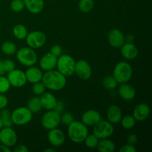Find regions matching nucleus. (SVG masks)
I'll use <instances>...</instances> for the list:
<instances>
[{
	"mask_svg": "<svg viewBox=\"0 0 152 152\" xmlns=\"http://www.w3.org/2000/svg\"><path fill=\"white\" fill-rule=\"evenodd\" d=\"M63 108H64L63 102H60V101H57L56 106H55V108H53V110H55V111H57L58 113H59V114H60V113L62 112V110H63Z\"/></svg>",
	"mask_w": 152,
	"mask_h": 152,
	"instance_id": "43",
	"label": "nucleus"
},
{
	"mask_svg": "<svg viewBox=\"0 0 152 152\" xmlns=\"http://www.w3.org/2000/svg\"><path fill=\"white\" fill-rule=\"evenodd\" d=\"M98 142H99V139L94 134H88V136L86 137L84 140L86 145L89 148H96Z\"/></svg>",
	"mask_w": 152,
	"mask_h": 152,
	"instance_id": "32",
	"label": "nucleus"
},
{
	"mask_svg": "<svg viewBox=\"0 0 152 152\" xmlns=\"http://www.w3.org/2000/svg\"><path fill=\"white\" fill-rule=\"evenodd\" d=\"M150 114V108L146 103H140L136 106L133 111V117L135 120L144 121Z\"/></svg>",
	"mask_w": 152,
	"mask_h": 152,
	"instance_id": "17",
	"label": "nucleus"
},
{
	"mask_svg": "<svg viewBox=\"0 0 152 152\" xmlns=\"http://www.w3.org/2000/svg\"><path fill=\"white\" fill-rule=\"evenodd\" d=\"M3 68L5 72H10L16 68V64L11 59H5L2 61Z\"/></svg>",
	"mask_w": 152,
	"mask_h": 152,
	"instance_id": "37",
	"label": "nucleus"
},
{
	"mask_svg": "<svg viewBox=\"0 0 152 152\" xmlns=\"http://www.w3.org/2000/svg\"><path fill=\"white\" fill-rule=\"evenodd\" d=\"M45 86H44V84H43L42 83L38 82V83H34L32 91L35 94L42 95L45 91Z\"/></svg>",
	"mask_w": 152,
	"mask_h": 152,
	"instance_id": "35",
	"label": "nucleus"
},
{
	"mask_svg": "<svg viewBox=\"0 0 152 152\" xmlns=\"http://www.w3.org/2000/svg\"><path fill=\"white\" fill-rule=\"evenodd\" d=\"M25 77H26L27 82L31 83H36L42 81L43 74L39 68L37 67H29L28 70L25 71Z\"/></svg>",
	"mask_w": 152,
	"mask_h": 152,
	"instance_id": "21",
	"label": "nucleus"
},
{
	"mask_svg": "<svg viewBox=\"0 0 152 152\" xmlns=\"http://www.w3.org/2000/svg\"><path fill=\"white\" fill-rule=\"evenodd\" d=\"M133 40H134V37L132 35L129 34V35H127L126 37H125V41H126L127 42H132Z\"/></svg>",
	"mask_w": 152,
	"mask_h": 152,
	"instance_id": "45",
	"label": "nucleus"
},
{
	"mask_svg": "<svg viewBox=\"0 0 152 152\" xmlns=\"http://www.w3.org/2000/svg\"><path fill=\"white\" fill-rule=\"evenodd\" d=\"M5 73L4 71V68H3V63H2V61L0 60V76L3 75V74Z\"/></svg>",
	"mask_w": 152,
	"mask_h": 152,
	"instance_id": "46",
	"label": "nucleus"
},
{
	"mask_svg": "<svg viewBox=\"0 0 152 152\" xmlns=\"http://www.w3.org/2000/svg\"><path fill=\"white\" fill-rule=\"evenodd\" d=\"M42 83L46 88L52 91H60L66 85V77L61 74L59 71L50 70L43 74Z\"/></svg>",
	"mask_w": 152,
	"mask_h": 152,
	"instance_id": "1",
	"label": "nucleus"
},
{
	"mask_svg": "<svg viewBox=\"0 0 152 152\" xmlns=\"http://www.w3.org/2000/svg\"><path fill=\"white\" fill-rule=\"evenodd\" d=\"M120 152H136L137 149L135 148V147L133 145H131V144H126V145H123L121 148H120Z\"/></svg>",
	"mask_w": 152,
	"mask_h": 152,
	"instance_id": "38",
	"label": "nucleus"
},
{
	"mask_svg": "<svg viewBox=\"0 0 152 152\" xmlns=\"http://www.w3.org/2000/svg\"><path fill=\"white\" fill-rule=\"evenodd\" d=\"M74 120V115L71 113L66 112L64 113L62 116H60V122H62L65 126H69Z\"/></svg>",
	"mask_w": 152,
	"mask_h": 152,
	"instance_id": "36",
	"label": "nucleus"
},
{
	"mask_svg": "<svg viewBox=\"0 0 152 152\" xmlns=\"http://www.w3.org/2000/svg\"><path fill=\"white\" fill-rule=\"evenodd\" d=\"M25 7V3L23 0H12L10 3V8L16 13L22 11Z\"/></svg>",
	"mask_w": 152,
	"mask_h": 152,
	"instance_id": "33",
	"label": "nucleus"
},
{
	"mask_svg": "<svg viewBox=\"0 0 152 152\" xmlns=\"http://www.w3.org/2000/svg\"><path fill=\"white\" fill-rule=\"evenodd\" d=\"M49 131L50 132L48 135L49 142L54 147L61 146L65 140V134L63 133V132L56 128Z\"/></svg>",
	"mask_w": 152,
	"mask_h": 152,
	"instance_id": "14",
	"label": "nucleus"
},
{
	"mask_svg": "<svg viewBox=\"0 0 152 152\" xmlns=\"http://www.w3.org/2000/svg\"><path fill=\"white\" fill-rule=\"evenodd\" d=\"M96 148L100 152H114L115 150V145L111 140L105 138L99 140Z\"/></svg>",
	"mask_w": 152,
	"mask_h": 152,
	"instance_id": "24",
	"label": "nucleus"
},
{
	"mask_svg": "<svg viewBox=\"0 0 152 152\" xmlns=\"http://www.w3.org/2000/svg\"><path fill=\"white\" fill-rule=\"evenodd\" d=\"M25 39H26V43L30 48L33 49H37L42 47L45 44L46 36L42 31H35L28 33Z\"/></svg>",
	"mask_w": 152,
	"mask_h": 152,
	"instance_id": "9",
	"label": "nucleus"
},
{
	"mask_svg": "<svg viewBox=\"0 0 152 152\" xmlns=\"http://www.w3.org/2000/svg\"><path fill=\"white\" fill-rule=\"evenodd\" d=\"M118 94L120 97L124 100H132L136 96V91L134 88L129 84L123 83L118 89Z\"/></svg>",
	"mask_w": 152,
	"mask_h": 152,
	"instance_id": "19",
	"label": "nucleus"
},
{
	"mask_svg": "<svg viewBox=\"0 0 152 152\" xmlns=\"http://www.w3.org/2000/svg\"><path fill=\"white\" fill-rule=\"evenodd\" d=\"M77 77L81 80H87L91 77L92 70L91 67L87 61L84 59L79 60L75 64V71Z\"/></svg>",
	"mask_w": 152,
	"mask_h": 152,
	"instance_id": "12",
	"label": "nucleus"
},
{
	"mask_svg": "<svg viewBox=\"0 0 152 152\" xmlns=\"http://www.w3.org/2000/svg\"><path fill=\"white\" fill-rule=\"evenodd\" d=\"M102 120L101 115L96 110H88L82 116V122L86 126H93Z\"/></svg>",
	"mask_w": 152,
	"mask_h": 152,
	"instance_id": "16",
	"label": "nucleus"
},
{
	"mask_svg": "<svg viewBox=\"0 0 152 152\" xmlns=\"http://www.w3.org/2000/svg\"><path fill=\"white\" fill-rule=\"evenodd\" d=\"M16 58L22 65L26 67L34 66L37 62V53L30 47H24L17 50Z\"/></svg>",
	"mask_w": 152,
	"mask_h": 152,
	"instance_id": "5",
	"label": "nucleus"
},
{
	"mask_svg": "<svg viewBox=\"0 0 152 152\" xmlns=\"http://www.w3.org/2000/svg\"><path fill=\"white\" fill-rule=\"evenodd\" d=\"M94 134L99 140L105 139L111 137L114 133V127L108 121L101 120L94 126Z\"/></svg>",
	"mask_w": 152,
	"mask_h": 152,
	"instance_id": "7",
	"label": "nucleus"
},
{
	"mask_svg": "<svg viewBox=\"0 0 152 152\" xmlns=\"http://www.w3.org/2000/svg\"><path fill=\"white\" fill-rule=\"evenodd\" d=\"M132 68L130 64L126 62H120L115 65L113 71V77L117 83H127L132 79Z\"/></svg>",
	"mask_w": 152,
	"mask_h": 152,
	"instance_id": "3",
	"label": "nucleus"
},
{
	"mask_svg": "<svg viewBox=\"0 0 152 152\" xmlns=\"http://www.w3.org/2000/svg\"><path fill=\"white\" fill-rule=\"evenodd\" d=\"M13 36L16 37V39L19 40L25 39L26 38L27 35H28V30H27L26 27L21 24H18V25H15L13 28Z\"/></svg>",
	"mask_w": 152,
	"mask_h": 152,
	"instance_id": "25",
	"label": "nucleus"
},
{
	"mask_svg": "<svg viewBox=\"0 0 152 152\" xmlns=\"http://www.w3.org/2000/svg\"><path fill=\"white\" fill-rule=\"evenodd\" d=\"M25 7L33 14L41 13L44 8V0H23Z\"/></svg>",
	"mask_w": 152,
	"mask_h": 152,
	"instance_id": "22",
	"label": "nucleus"
},
{
	"mask_svg": "<svg viewBox=\"0 0 152 152\" xmlns=\"http://www.w3.org/2000/svg\"><path fill=\"white\" fill-rule=\"evenodd\" d=\"M68 137L73 142L81 143L84 142L85 139L88 134L87 126L80 121H74L68 126Z\"/></svg>",
	"mask_w": 152,
	"mask_h": 152,
	"instance_id": "2",
	"label": "nucleus"
},
{
	"mask_svg": "<svg viewBox=\"0 0 152 152\" xmlns=\"http://www.w3.org/2000/svg\"><path fill=\"white\" fill-rule=\"evenodd\" d=\"M42 126L47 130L57 128L60 123V114L55 110H48L42 117Z\"/></svg>",
	"mask_w": 152,
	"mask_h": 152,
	"instance_id": "8",
	"label": "nucleus"
},
{
	"mask_svg": "<svg viewBox=\"0 0 152 152\" xmlns=\"http://www.w3.org/2000/svg\"><path fill=\"white\" fill-rule=\"evenodd\" d=\"M121 54L126 59L133 60L137 56L138 50L132 42L124 43L121 46Z\"/></svg>",
	"mask_w": 152,
	"mask_h": 152,
	"instance_id": "18",
	"label": "nucleus"
},
{
	"mask_svg": "<svg viewBox=\"0 0 152 152\" xmlns=\"http://www.w3.org/2000/svg\"><path fill=\"white\" fill-rule=\"evenodd\" d=\"M0 142L8 147H12L17 142V134L11 127H3L0 130Z\"/></svg>",
	"mask_w": 152,
	"mask_h": 152,
	"instance_id": "10",
	"label": "nucleus"
},
{
	"mask_svg": "<svg viewBox=\"0 0 152 152\" xmlns=\"http://www.w3.org/2000/svg\"><path fill=\"white\" fill-rule=\"evenodd\" d=\"M40 101H41L42 106L43 108L46 110H52L55 108L56 105V98L54 95L51 93L45 92L43 93L40 96Z\"/></svg>",
	"mask_w": 152,
	"mask_h": 152,
	"instance_id": "23",
	"label": "nucleus"
},
{
	"mask_svg": "<svg viewBox=\"0 0 152 152\" xmlns=\"http://www.w3.org/2000/svg\"><path fill=\"white\" fill-rule=\"evenodd\" d=\"M27 108L32 113H38L39 111H41V109L42 108V106L41 101H40V97L34 96V97L31 98L28 101Z\"/></svg>",
	"mask_w": 152,
	"mask_h": 152,
	"instance_id": "26",
	"label": "nucleus"
},
{
	"mask_svg": "<svg viewBox=\"0 0 152 152\" xmlns=\"http://www.w3.org/2000/svg\"><path fill=\"white\" fill-rule=\"evenodd\" d=\"M94 6V0H80L78 4L79 9L83 13H88Z\"/></svg>",
	"mask_w": 152,
	"mask_h": 152,
	"instance_id": "29",
	"label": "nucleus"
},
{
	"mask_svg": "<svg viewBox=\"0 0 152 152\" xmlns=\"http://www.w3.org/2000/svg\"><path fill=\"white\" fill-rule=\"evenodd\" d=\"M102 86L104 88H105L106 89H114L117 86V82L116 81V80L114 79V77H111V76H108V77H105V78L102 80Z\"/></svg>",
	"mask_w": 152,
	"mask_h": 152,
	"instance_id": "31",
	"label": "nucleus"
},
{
	"mask_svg": "<svg viewBox=\"0 0 152 152\" xmlns=\"http://www.w3.org/2000/svg\"><path fill=\"white\" fill-rule=\"evenodd\" d=\"M120 121H121L122 126H123L125 129H127V130L133 129L135 126V125H136V120L134 118L133 116L131 115L125 116L123 118L122 117Z\"/></svg>",
	"mask_w": 152,
	"mask_h": 152,
	"instance_id": "30",
	"label": "nucleus"
},
{
	"mask_svg": "<svg viewBox=\"0 0 152 152\" xmlns=\"http://www.w3.org/2000/svg\"><path fill=\"white\" fill-rule=\"evenodd\" d=\"M0 118L2 120L4 127H12L13 123L11 120V113L8 109L5 108L1 109L0 111Z\"/></svg>",
	"mask_w": 152,
	"mask_h": 152,
	"instance_id": "28",
	"label": "nucleus"
},
{
	"mask_svg": "<svg viewBox=\"0 0 152 152\" xmlns=\"http://www.w3.org/2000/svg\"><path fill=\"white\" fill-rule=\"evenodd\" d=\"M76 62L72 56L68 54L60 55L57 59V69L65 77H71L75 71Z\"/></svg>",
	"mask_w": 152,
	"mask_h": 152,
	"instance_id": "4",
	"label": "nucleus"
},
{
	"mask_svg": "<svg viewBox=\"0 0 152 152\" xmlns=\"http://www.w3.org/2000/svg\"><path fill=\"white\" fill-rule=\"evenodd\" d=\"M10 84L7 77L0 76V94H4L8 91L10 88Z\"/></svg>",
	"mask_w": 152,
	"mask_h": 152,
	"instance_id": "34",
	"label": "nucleus"
},
{
	"mask_svg": "<svg viewBox=\"0 0 152 152\" xmlns=\"http://www.w3.org/2000/svg\"><path fill=\"white\" fill-rule=\"evenodd\" d=\"M126 140H127V142L129 144L134 145V144H136L137 142L138 137L136 134H129V136L127 137Z\"/></svg>",
	"mask_w": 152,
	"mask_h": 152,
	"instance_id": "41",
	"label": "nucleus"
},
{
	"mask_svg": "<svg viewBox=\"0 0 152 152\" xmlns=\"http://www.w3.org/2000/svg\"><path fill=\"white\" fill-rule=\"evenodd\" d=\"M10 86L16 88H21L25 86L27 83L25 74L23 71L15 68L12 71L8 72L7 77Z\"/></svg>",
	"mask_w": 152,
	"mask_h": 152,
	"instance_id": "11",
	"label": "nucleus"
},
{
	"mask_svg": "<svg viewBox=\"0 0 152 152\" xmlns=\"http://www.w3.org/2000/svg\"><path fill=\"white\" fill-rule=\"evenodd\" d=\"M123 117L122 110L116 105H111L107 111V118L111 124H117L120 123Z\"/></svg>",
	"mask_w": 152,
	"mask_h": 152,
	"instance_id": "20",
	"label": "nucleus"
},
{
	"mask_svg": "<svg viewBox=\"0 0 152 152\" xmlns=\"http://www.w3.org/2000/svg\"><path fill=\"white\" fill-rule=\"evenodd\" d=\"M8 104V99L4 94H0V110L6 108Z\"/></svg>",
	"mask_w": 152,
	"mask_h": 152,
	"instance_id": "40",
	"label": "nucleus"
},
{
	"mask_svg": "<svg viewBox=\"0 0 152 152\" xmlns=\"http://www.w3.org/2000/svg\"><path fill=\"white\" fill-rule=\"evenodd\" d=\"M3 127H4V125H3V121H2V120L0 118V130H1Z\"/></svg>",
	"mask_w": 152,
	"mask_h": 152,
	"instance_id": "47",
	"label": "nucleus"
},
{
	"mask_svg": "<svg viewBox=\"0 0 152 152\" xmlns=\"http://www.w3.org/2000/svg\"><path fill=\"white\" fill-rule=\"evenodd\" d=\"M33 113L27 107H19L11 113V120L16 126H25L32 120Z\"/></svg>",
	"mask_w": 152,
	"mask_h": 152,
	"instance_id": "6",
	"label": "nucleus"
},
{
	"mask_svg": "<svg viewBox=\"0 0 152 152\" xmlns=\"http://www.w3.org/2000/svg\"><path fill=\"white\" fill-rule=\"evenodd\" d=\"M28 151L29 150H28V147L25 145H19L13 149L14 152H28Z\"/></svg>",
	"mask_w": 152,
	"mask_h": 152,
	"instance_id": "42",
	"label": "nucleus"
},
{
	"mask_svg": "<svg viewBox=\"0 0 152 152\" xmlns=\"http://www.w3.org/2000/svg\"><path fill=\"white\" fill-rule=\"evenodd\" d=\"M11 150H10V147L8 146H6V145H0V152H10Z\"/></svg>",
	"mask_w": 152,
	"mask_h": 152,
	"instance_id": "44",
	"label": "nucleus"
},
{
	"mask_svg": "<svg viewBox=\"0 0 152 152\" xmlns=\"http://www.w3.org/2000/svg\"><path fill=\"white\" fill-rule=\"evenodd\" d=\"M57 59L58 58L53 54H52L50 52V53H46L44 56H42V58L40 59V68L45 71L54 69L56 67Z\"/></svg>",
	"mask_w": 152,
	"mask_h": 152,
	"instance_id": "15",
	"label": "nucleus"
},
{
	"mask_svg": "<svg viewBox=\"0 0 152 152\" xmlns=\"http://www.w3.org/2000/svg\"><path fill=\"white\" fill-rule=\"evenodd\" d=\"M108 42L113 48H120L125 43V36L121 31L113 29L108 33Z\"/></svg>",
	"mask_w": 152,
	"mask_h": 152,
	"instance_id": "13",
	"label": "nucleus"
},
{
	"mask_svg": "<svg viewBox=\"0 0 152 152\" xmlns=\"http://www.w3.org/2000/svg\"><path fill=\"white\" fill-rule=\"evenodd\" d=\"M45 152H48V151H51V152H54L55 151L53 149H52V148H48V149H45L44 151Z\"/></svg>",
	"mask_w": 152,
	"mask_h": 152,
	"instance_id": "48",
	"label": "nucleus"
},
{
	"mask_svg": "<svg viewBox=\"0 0 152 152\" xmlns=\"http://www.w3.org/2000/svg\"><path fill=\"white\" fill-rule=\"evenodd\" d=\"M1 49L2 53L6 55H13L17 51L16 45L10 41H6L3 42L1 44Z\"/></svg>",
	"mask_w": 152,
	"mask_h": 152,
	"instance_id": "27",
	"label": "nucleus"
},
{
	"mask_svg": "<svg viewBox=\"0 0 152 152\" xmlns=\"http://www.w3.org/2000/svg\"><path fill=\"white\" fill-rule=\"evenodd\" d=\"M50 53L56 56V57H59L62 54V48L59 45H54L50 49Z\"/></svg>",
	"mask_w": 152,
	"mask_h": 152,
	"instance_id": "39",
	"label": "nucleus"
}]
</instances>
